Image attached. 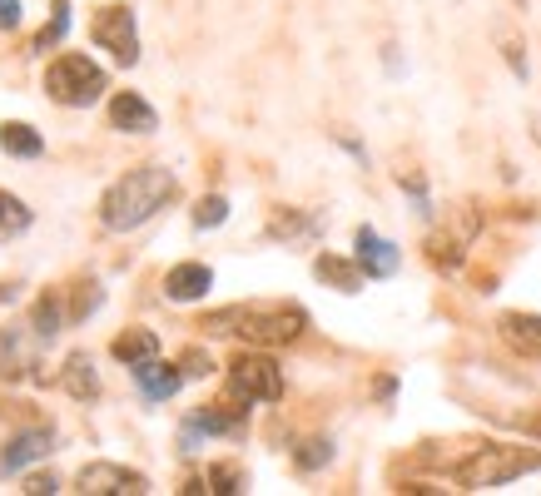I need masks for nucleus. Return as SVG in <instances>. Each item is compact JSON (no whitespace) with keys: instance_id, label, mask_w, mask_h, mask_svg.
<instances>
[{"instance_id":"13","label":"nucleus","mask_w":541,"mask_h":496,"mask_svg":"<svg viewBox=\"0 0 541 496\" xmlns=\"http://www.w3.org/2000/svg\"><path fill=\"white\" fill-rule=\"evenodd\" d=\"M502 338H507L517 353L541 358V318H532V313H507V318H502Z\"/></svg>"},{"instance_id":"14","label":"nucleus","mask_w":541,"mask_h":496,"mask_svg":"<svg viewBox=\"0 0 541 496\" xmlns=\"http://www.w3.org/2000/svg\"><path fill=\"white\" fill-rule=\"evenodd\" d=\"M45 452H50V432H40V427H35V432L10 437V447L0 452V467H5V472H20L25 462H35V457H45Z\"/></svg>"},{"instance_id":"20","label":"nucleus","mask_w":541,"mask_h":496,"mask_svg":"<svg viewBox=\"0 0 541 496\" xmlns=\"http://www.w3.org/2000/svg\"><path fill=\"white\" fill-rule=\"evenodd\" d=\"M0 229H5V234H20V229H30V209H25L15 194H0Z\"/></svg>"},{"instance_id":"19","label":"nucleus","mask_w":541,"mask_h":496,"mask_svg":"<svg viewBox=\"0 0 541 496\" xmlns=\"http://www.w3.org/2000/svg\"><path fill=\"white\" fill-rule=\"evenodd\" d=\"M65 30H70V5H65V0H55V20H50V30H40V35H35V50L45 55L50 45H60V40H65Z\"/></svg>"},{"instance_id":"8","label":"nucleus","mask_w":541,"mask_h":496,"mask_svg":"<svg viewBox=\"0 0 541 496\" xmlns=\"http://www.w3.org/2000/svg\"><path fill=\"white\" fill-rule=\"evenodd\" d=\"M398 263H403V253L388 244L383 234L358 229V268H363L368 278H393V273H398Z\"/></svg>"},{"instance_id":"27","label":"nucleus","mask_w":541,"mask_h":496,"mask_svg":"<svg viewBox=\"0 0 541 496\" xmlns=\"http://www.w3.org/2000/svg\"><path fill=\"white\" fill-rule=\"evenodd\" d=\"M184 372H189V377H209V358H204V353H184Z\"/></svg>"},{"instance_id":"22","label":"nucleus","mask_w":541,"mask_h":496,"mask_svg":"<svg viewBox=\"0 0 541 496\" xmlns=\"http://www.w3.org/2000/svg\"><path fill=\"white\" fill-rule=\"evenodd\" d=\"M432 263H437V268H457V263H462V239H447V234H437V239H432Z\"/></svg>"},{"instance_id":"1","label":"nucleus","mask_w":541,"mask_h":496,"mask_svg":"<svg viewBox=\"0 0 541 496\" xmlns=\"http://www.w3.org/2000/svg\"><path fill=\"white\" fill-rule=\"evenodd\" d=\"M174 199V174L159 169V164H144L135 174H125L105 199H100V224L105 229H139L144 219H154L164 204Z\"/></svg>"},{"instance_id":"16","label":"nucleus","mask_w":541,"mask_h":496,"mask_svg":"<svg viewBox=\"0 0 541 496\" xmlns=\"http://www.w3.org/2000/svg\"><path fill=\"white\" fill-rule=\"evenodd\" d=\"M0 149H5V154H15V159H35V154L45 149V139H40L30 124L10 120V124H0Z\"/></svg>"},{"instance_id":"24","label":"nucleus","mask_w":541,"mask_h":496,"mask_svg":"<svg viewBox=\"0 0 541 496\" xmlns=\"http://www.w3.org/2000/svg\"><path fill=\"white\" fill-rule=\"evenodd\" d=\"M239 487H244L239 467H209V492H239Z\"/></svg>"},{"instance_id":"4","label":"nucleus","mask_w":541,"mask_h":496,"mask_svg":"<svg viewBox=\"0 0 541 496\" xmlns=\"http://www.w3.org/2000/svg\"><path fill=\"white\" fill-rule=\"evenodd\" d=\"M45 95L55 105H70V110H85L105 95V70L90 60V55H60L45 65Z\"/></svg>"},{"instance_id":"3","label":"nucleus","mask_w":541,"mask_h":496,"mask_svg":"<svg viewBox=\"0 0 541 496\" xmlns=\"http://www.w3.org/2000/svg\"><path fill=\"white\" fill-rule=\"evenodd\" d=\"M537 467L541 452H532V447H477L452 477L467 492H487V487H507V482H517L522 472H537Z\"/></svg>"},{"instance_id":"6","label":"nucleus","mask_w":541,"mask_h":496,"mask_svg":"<svg viewBox=\"0 0 541 496\" xmlns=\"http://www.w3.org/2000/svg\"><path fill=\"white\" fill-rule=\"evenodd\" d=\"M95 45H105L120 65H135L139 60V35H135V10L130 5H100L95 10V25H90Z\"/></svg>"},{"instance_id":"7","label":"nucleus","mask_w":541,"mask_h":496,"mask_svg":"<svg viewBox=\"0 0 541 496\" xmlns=\"http://www.w3.org/2000/svg\"><path fill=\"white\" fill-rule=\"evenodd\" d=\"M80 492L85 496H144L149 492V477L130 472V467H115V462H90L80 472Z\"/></svg>"},{"instance_id":"28","label":"nucleus","mask_w":541,"mask_h":496,"mask_svg":"<svg viewBox=\"0 0 541 496\" xmlns=\"http://www.w3.org/2000/svg\"><path fill=\"white\" fill-rule=\"evenodd\" d=\"M25 492H30V496H40V492H55V477H30V482H25Z\"/></svg>"},{"instance_id":"10","label":"nucleus","mask_w":541,"mask_h":496,"mask_svg":"<svg viewBox=\"0 0 541 496\" xmlns=\"http://www.w3.org/2000/svg\"><path fill=\"white\" fill-rule=\"evenodd\" d=\"M209 288H214V273H209L204 263H179V268L164 273V293H169L174 303H194V298H204Z\"/></svg>"},{"instance_id":"5","label":"nucleus","mask_w":541,"mask_h":496,"mask_svg":"<svg viewBox=\"0 0 541 496\" xmlns=\"http://www.w3.org/2000/svg\"><path fill=\"white\" fill-rule=\"evenodd\" d=\"M229 392L239 402H278L283 397V372L264 353H244L229 363Z\"/></svg>"},{"instance_id":"21","label":"nucleus","mask_w":541,"mask_h":496,"mask_svg":"<svg viewBox=\"0 0 541 496\" xmlns=\"http://www.w3.org/2000/svg\"><path fill=\"white\" fill-rule=\"evenodd\" d=\"M224 219H229V199H219V194L199 199V209H194V224H199V229H219Z\"/></svg>"},{"instance_id":"18","label":"nucleus","mask_w":541,"mask_h":496,"mask_svg":"<svg viewBox=\"0 0 541 496\" xmlns=\"http://www.w3.org/2000/svg\"><path fill=\"white\" fill-rule=\"evenodd\" d=\"M55 333H60V298H40L35 303V338L50 343Z\"/></svg>"},{"instance_id":"2","label":"nucleus","mask_w":541,"mask_h":496,"mask_svg":"<svg viewBox=\"0 0 541 496\" xmlns=\"http://www.w3.org/2000/svg\"><path fill=\"white\" fill-rule=\"evenodd\" d=\"M204 328H219V333H239L259 348L273 343H293L303 328H308V313L293 308V303H239V308H219L204 318Z\"/></svg>"},{"instance_id":"9","label":"nucleus","mask_w":541,"mask_h":496,"mask_svg":"<svg viewBox=\"0 0 541 496\" xmlns=\"http://www.w3.org/2000/svg\"><path fill=\"white\" fill-rule=\"evenodd\" d=\"M110 124L125 129V134H154V129H159V115H154L149 100H139L135 90H125V95L110 100Z\"/></svg>"},{"instance_id":"17","label":"nucleus","mask_w":541,"mask_h":496,"mask_svg":"<svg viewBox=\"0 0 541 496\" xmlns=\"http://www.w3.org/2000/svg\"><path fill=\"white\" fill-rule=\"evenodd\" d=\"M65 392L70 397H100V377H95L90 358H70L65 363Z\"/></svg>"},{"instance_id":"15","label":"nucleus","mask_w":541,"mask_h":496,"mask_svg":"<svg viewBox=\"0 0 541 496\" xmlns=\"http://www.w3.org/2000/svg\"><path fill=\"white\" fill-rule=\"evenodd\" d=\"M313 273H318L323 283H333L338 293H358V288H363V278H368L363 268H353L348 258H333V253H318V263H313Z\"/></svg>"},{"instance_id":"12","label":"nucleus","mask_w":541,"mask_h":496,"mask_svg":"<svg viewBox=\"0 0 541 496\" xmlns=\"http://www.w3.org/2000/svg\"><path fill=\"white\" fill-rule=\"evenodd\" d=\"M110 353H115L125 368H135V363H149V358H159V338H154L149 328H125V333L110 343Z\"/></svg>"},{"instance_id":"23","label":"nucleus","mask_w":541,"mask_h":496,"mask_svg":"<svg viewBox=\"0 0 541 496\" xmlns=\"http://www.w3.org/2000/svg\"><path fill=\"white\" fill-rule=\"evenodd\" d=\"M100 283H80V293H75V303H70V318H85V313H95L100 308Z\"/></svg>"},{"instance_id":"11","label":"nucleus","mask_w":541,"mask_h":496,"mask_svg":"<svg viewBox=\"0 0 541 496\" xmlns=\"http://www.w3.org/2000/svg\"><path fill=\"white\" fill-rule=\"evenodd\" d=\"M135 382H139V392H144L149 402H164V397L179 392L184 372L169 368V363H159V358H149V363H135Z\"/></svg>"},{"instance_id":"26","label":"nucleus","mask_w":541,"mask_h":496,"mask_svg":"<svg viewBox=\"0 0 541 496\" xmlns=\"http://www.w3.org/2000/svg\"><path fill=\"white\" fill-rule=\"evenodd\" d=\"M20 25V0H0V30H15Z\"/></svg>"},{"instance_id":"25","label":"nucleus","mask_w":541,"mask_h":496,"mask_svg":"<svg viewBox=\"0 0 541 496\" xmlns=\"http://www.w3.org/2000/svg\"><path fill=\"white\" fill-rule=\"evenodd\" d=\"M328 457H333V447H328V442H303V452H298V467H303V472H313V467H323Z\"/></svg>"}]
</instances>
